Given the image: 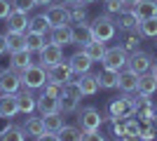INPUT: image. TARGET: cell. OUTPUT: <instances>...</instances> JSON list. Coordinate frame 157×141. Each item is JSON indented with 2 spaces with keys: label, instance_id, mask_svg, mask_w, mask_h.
<instances>
[{
  "label": "cell",
  "instance_id": "6da1fadb",
  "mask_svg": "<svg viewBox=\"0 0 157 141\" xmlns=\"http://www.w3.org/2000/svg\"><path fill=\"white\" fill-rule=\"evenodd\" d=\"M136 113V104H134V96L124 94V96H117V99L110 101L108 106V120L115 122V120H127Z\"/></svg>",
  "mask_w": 157,
  "mask_h": 141
},
{
  "label": "cell",
  "instance_id": "7a4b0ae2",
  "mask_svg": "<svg viewBox=\"0 0 157 141\" xmlns=\"http://www.w3.org/2000/svg\"><path fill=\"white\" fill-rule=\"evenodd\" d=\"M92 38L94 40H101V42H108L115 38V31H117V24H115V19H110L108 14H101V17H96L94 19L92 26Z\"/></svg>",
  "mask_w": 157,
  "mask_h": 141
},
{
  "label": "cell",
  "instance_id": "3957f363",
  "mask_svg": "<svg viewBox=\"0 0 157 141\" xmlns=\"http://www.w3.org/2000/svg\"><path fill=\"white\" fill-rule=\"evenodd\" d=\"M47 82V68L40 64V66H28L24 73H21V87H28V89H42Z\"/></svg>",
  "mask_w": 157,
  "mask_h": 141
},
{
  "label": "cell",
  "instance_id": "277c9868",
  "mask_svg": "<svg viewBox=\"0 0 157 141\" xmlns=\"http://www.w3.org/2000/svg\"><path fill=\"white\" fill-rule=\"evenodd\" d=\"M103 115L98 113L94 106H87L82 108V111H78V127L82 129V132H94V129H98L101 125H103Z\"/></svg>",
  "mask_w": 157,
  "mask_h": 141
},
{
  "label": "cell",
  "instance_id": "5b68a950",
  "mask_svg": "<svg viewBox=\"0 0 157 141\" xmlns=\"http://www.w3.org/2000/svg\"><path fill=\"white\" fill-rule=\"evenodd\" d=\"M103 68H110V71H122V68L127 66V61H129V57H127V49L122 45H115V47H108L103 54Z\"/></svg>",
  "mask_w": 157,
  "mask_h": 141
},
{
  "label": "cell",
  "instance_id": "8992f818",
  "mask_svg": "<svg viewBox=\"0 0 157 141\" xmlns=\"http://www.w3.org/2000/svg\"><path fill=\"white\" fill-rule=\"evenodd\" d=\"M127 68L129 71H134L136 75H143L148 73L152 68V57L148 52H141V49H136V52H131L129 61H127Z\"/></svg>",
  "mask_w": 157,
  "mask_h": 141
},
{
  "label": "cell",
  "instance_id": "52a82bcc",
  "mask_svg": "<svg viewBox=\"0 0 157 141\" xmlns=\"http://www.w3.org/2000/svg\"><path fill=\"white\" fill-rule=\"evenodd\" d=\"M21 89V75L14 71V68H5L0 71V92L7 94H17Z\"/></svg>",
  "mask_w": 157,
  "mask_h": 141
},
{
  "label": "cell",
  "instance_id": "ba28073f",
  "mask_svg": "<svg viewBox=\"0 0 157 141\" xmlns=\"http://www.w3.org/2000/svg\"><path fill=\"white\" fill-rule=\"evenodd\" d=\"M40 64L45 68H52L56 66V64H61L63 61V52H61V47L59 45H52V42H45V47L40 49Z\"/></svg>",
  "mask_w": 157,
  "mask_h": 141
},
{
  "label": "cell",
  "instance_id": "9c48e42d",
  "mask_svg": "<svg viewBox=\"0 0 157 141\" xmlns=\"http://www.w3.org/2000/svg\"><path fill=\"white\" fill-rule=\"evenodd\" d=\"M47 80L49 82H56V85H66V82L73 80V68L68 61H61L56 66L47 68Z\"/></svg>",
  "mask_w": 157,
  "mask_h": 141
},
{
  "label": "cell",
  "instance_id": "30bf717a",
  "mask_svg": "<svg viewBox=\"0 0 157 141\" xmlns=\"http://www.w3.org/2000/svg\"><path fill=\"white\" fill-rule=\"evenodd\" d=\"M124 10H131L138 17V21H143L150 17H157V0H138L134 5H124Z\"/></svg>",
  "mask_w": 157,
  "mask_h": 141
},
{
  "label": "cell",
  "instance_id": "8fae6325",
  "mask_svg": "<svg viewBox=\"0 0 157 141\" xmlns=\"http://www.w3.org/2000/svg\"><path fill=\"white\" fill-rule=\"evenodd\" d=\"M45 19L49 24V28H56V26H63V24H71L68 21V7H61V5H49L45 12Z\"/></svg>",
  "mask_w": 157,
  "mask_h": 141
},
{
  "label": "cell",
  "instance_id": "7c38bea8",
  "mask_svg": "<svg viewBox=\"0 0 157 141\" xmlns=\"http://www.w3.org/2000/svg\"><path fill=\"white\" fill-rule=\"evenodd\" d=\"M49 42H52V45H59V47L73 45V28L68 26V24L49 28Z\"/></svg>",
  "mask_w": 157,
  "mask_h": 141
},
{
  "label": "cell",
  "instance_id": "4fadbf2b",
  "mask_svg": "<svg viewBox=\"0 0 157 141\" xmlns=\"http://www.w3.org/2000/svg\"><path fill=\"white\" fill-rule=\"evenodd\" d=\"M31 19L26 17V12H19V10H12V14L7 17V31L12 33H26Z\"/></svg>",
  "mask_w": 157,
  "mask_h": 141
},
{
  "label": "cell",
  "instance_id": "5bb4252c",
  "mask_svg": "<svg viewBox=\"0 0 157 141\" xmlns=\"http://www.w3.org/2000/svg\"><path fill=\"white\" fill-rule=\"evenodd\" d=\"M19 113V104H17V94H7L2 92L0 94V118H14V115Z\"/></svg>",
  "mask_w": 157,
  "mask_h": 141
},
{
  "label": "cell",
  "instance_id": "9a60e30c",
  "mask_svg": "<svg viewBox=\"0 0 157 141\" xmlns=\"http://www.w3.org/2000/svg\"><path fill=\"white\" fill-rule=\"evenodd\" d=\"M35 101H38V96H33V89L21 87L19 92H17V104H19V113L31 115L33 111H35Z\"/></svg>",
  "mask_w": 157,
  "mask_h": 141
},
{
  "label": "cell",
  "instance_id": "2e32d148",
  "mask_svg": "<svg viewBox=\"0 0 157 141\" xmlns=\"http://www.w3.org/2000/svg\"><path fill=\"white\" fill-rule=\"evenodd\" d=\"M35 108L40 111V115H52V113H61V104L56 96H47V94H40L38 101H35Z\"/></svg>",
  "mask_w": 157,
  "mask_h": 141
},
{
  "label": "cell",
  "instance_id": "e0dca14e",
  "mask_svg": "<svg viewBox=\"0 0 157 141\" xmlns=\"http://www.w3.org/2000/svg\"><path fill=\"white\" fill-rule=\"evenodd\" d=\"M68 64H71L73 73L82 75V73H89V68H92V64H94V61L89 59V57H87V54L82 52V49H80V52H75V54L71 57V59H68Z\"/></svg>",
  "mask_w": 157,
  "mask_h": 141
},
{
  "label": "cell",
  "instance_id": "ac0fdd59",
  "mask_svg": "<svg viewBox=\"0 0 157 141\" xmlns=\"http://www.w3.org/2000/svg\"><path fill=\"white\" fill-rule=\"evenodd\" d=\"M117 87L122 89V92L131 94V92H136L138 89V75L134 73V71H120V80H117Z\"/></svg>",
  "mask_w": 157,
  "mask_h": 141
},
{
  "label": "cell",
  "instance_id": "d6986e66",
  "mask_svg": "<svg viewBox=\"0 0 157 141\" xmlns=\"http://www.w3.org/2000/svg\"><path fill=\"white\" fill-rule=\"evenodd\" d=\"M138 94H145V96H150V94L157 92V75H152L150 71L143 75H138Z\"/></svg>",
  "mask_w": 157,
  "mask_h": 141
},
{
  "label": "cell",
  "instance_id": "ffe728a7",
  "mask_svg": "<svg viewBox=\"0 0 157 141\" xmlns=\"http://www.w3.org/2000/svg\"><path fill=\"white\" fill-rule=\"evenodd\" d=\"M105 49H108V47H105V42L94 40V38L87 42V45H82V52H85L92 61H101V59H103V54H105Z\"/></svg>",
  "mask_w": 157,
  "mask_h": 141
},
{
  "label": "cell",
  "instance_id": "44dd1931",
  "mask_svg": "<svg viewBox=\"0 0 157 141\" xmlns=\"http://www.w3.org/2000/svg\"><path fill=\"white\" fill-rule=\"evenodd\" d=\"M141 31L138 28H134V31H122V38H120V42H122V47H124L127 52H136L138 45H141Z\"/></svg>",
  "mask_w": 157,
  "mask_h": 141
},
{
  "label": "cell",
  "instance_id": "7402d4cb",
  "mask_svg": "<svg viewBox=\"0 0 157 141\" xmlns=\"http://www.w3.org/2000/svg\"><path fill=\"white\" fill-rule=\"evenodd\" d=\"M78 85H80V89H82V94L85 96H92V94H96L98 92V78L96 75H92V73H82L80 75V80H78Z\"/></svg>",
  "mask_w": 157,
  "mask_h": 141
},
{
  "label": "cell",
  "instance_id": "603a6c76",
  "mask_svg": "<svg viewBox=\"0 0 157 141\" xmlns=\"http://www.w3.org/2000/svg\"><path fill=\"white\" fill-rule=\"evenodd\" d=\"M10 54H12V68H14V71L24 73L28 66H33L31 52H28V49H19V52H10Z\"/></svg>",
  "mask_w": 157,
  "mask_h": 141
},
{
  "label": "cell",
  "instance_id": "cb8c5ba5",
  "mask_svg": "<svg viewBox=\"0 0 157 141\" xmlns=\"http://www.w3.org/2000/svg\"><path fill=\"white\" fill-rule=\"evenodd\" d=\"M96 78H98V85H101L103 89H115V87H117V80H120V71L103 68V71H101Z\"/></svg>",
  "mask_w": 157,
  "mask_h": 141
},
{
  "label": "cell",
  "instance_id": "d4e9b609",
  "mask_svg": "<svg viewBox=\"0 0 157 141\" xmlns=\"http://www.w3.org/2000/svg\"><path fill=\"white\" fill-rule=\"evenodd\" d=\"M115 24H117L122 31H134V28H138L141 21H138V17L131 12V10H124L122 14H117V21H115Z\"/></svg>",
  "mask_w": 157,
  "mask_h": 141
},
{
  "label": "cell",
  "instance_id": "484cf974",
  "mask_svg": "<svg viewBox=\"0 0 157 141\" xmlns=\"http://www.w3.org/2000/svg\"><path fill=\"white\" fill-rule=\"evenodd\" d=\"M24 132L28 136H35L38 139L40 134H45V118L40 115V118H28L26 125H24Z\"/></svg>",
  "mask_w": 157,
  "mask_h": 141
},
{
  "label": "cell",
  "instance_id": "4316f807",
  "mask_svg": "<svg viewBox=\"0 0 157 141\" xmlns=\"http://www.w3.org/2000/svg\"><path fill=\"white\" fill-rule=\"evenodd\" d=\"M92 40V28L87 24H78L73 28V45H87Z\"/></svg>",
  "mask_w": 157,
  "mask_h": 141
},
{
  "label": "cell",
  "instance_id": "83f0119b",
  "mask_svg": "<svg viewBox=\"0 0 157 141\" xmlns=\"http://www.w3.org/2000/svg\"><path fill=\"white\" fill-rule=\"evenodd\" d=\"M24 139H26V132H24V127H17V125H7L0 132V141H24Z\"/></svg>",
  "mask_w": 157,
  "mask_h": 141
},
{
  "label": "cell",
  "instance_id": "f1b7e54d",
  "mask_svg": "<svg viewBox=\"0 0 157 141\" xmlns=\"http://www.w3.org/2000/svg\"><path fill=\"white\" fill-rule=\"evenodd\" d=\"M7 49L10 52H19V49H26V33H12L7 31Z\"/></svg>",
  "mask_w": 157,
  "mask_h": 141
},
{
  "label": "cell",
  "instance_id": "f546056e",
  "mask_svg": "<svg viewBox=\"0 0 157 141\" xmlns=\"http://www.w3.org/2000/svg\"><path fill=\"white\" fill-rule=\"evenodd\" d=\"M45 47V35L42 33H33V31H26V49L28 52H40Z\"/></svg>",
  "mask_w": 157,
  "mask_h": 141
},
{
  "label": "cell",
  "instance_id": "4dcf8cb0",
  "mask_svg": "<svg viewBox=\"0 0 157 141\" xmlns=\"http://www.w3.org/2000/svg\"><path fill=\"white\" fill-rule=\"evenodd\" d=\"M68 21L75 24V26H78V24H85V21H87V10L80 5V2L68 5Z\"/></svg>",
  "mask_w": 157,
  "mask_h": 141
},
{
  "label": "cell",
  "instance_id": "1f68e13d",
  "mask_svg": "<svg viewBox=\"0 0 157 141\" xmlns=\"http://www.w3.org/2000/svg\"><path fill=\"white\" fill-rule=\"evenodd\" d=\"M42 118H45V132H54V134H59L61 129H63V118H61V113L42 115Z\"/></svg>",
  "mask_w": 157,
  "mask_h": 141
},
{
  "label": "cell",
  "instance_id": "d6a6232c",
  "mask_svg": "<svg viewBox=\"0 0 157 141\" xmlns=\"http://www.w3.org/2000/svg\"><path fill=\"white\" fill-rule=\"evenodd\" d=\"M138 31L143 38H157V17H150V19H143L138 24Z\"/></svg>",
  "mask_w": 157,
  "mask_h": 141
},
{
  "label": "cell",
  "instance_id": "836d02e7",
  "mask_svg": "<svg viewBox=\"0 0 157 141\" xmlns=\"http://www.w3.org/2000/svg\"><path fill=\"white\" fill-rule=\"evenodd\" d=\"M28 31H33V33H42V35H45L47 31H49V24H47L45 14H40V17H33L31 24H28Z\"/></svg>",
  "mask_w": 157,
  "mask_h": 141
},
{
  "label": "cell",
  "instance_id": "e575fe53",
  "mask_svg": "<svg viewBox=\"0 0 157 141\" xmlns=\"http://www.w3.org/2000/svg\"><path fill=\"white\" fill-rule=\"evenodd\" d=\"M80 136H82L80 127H71V125H63V129L59 132L61 141H80Z\"/></svg>",
  "mask_w": 157,
  "mask_h": 141
},
{
  "label": "cell",
  "instance_id": "d590c367",
  "mask_svg": "<svg viewBox=\"0 0 157 141\" xmlns=\"http://www.w3.org/2000/svg\"><path fill=\"white\" fill-rule=\"evenodd\" d=\"M61 94H68V96H73V99H82L85 94H82V89H80V85H78V80H71V82H66L63 85V92Z\"/></svg>",
  "mask_w": 157,
  "mask_h": 141
},
{
  "label": "cell",
  "instance_id": "8d00e7d4",
  "mask_svg": "<svg viewBox=\"0 0 157 141\" xmlns=\"http://www.w3.org/2000/svg\"><path fill=\"white\" fill-rule=\"evenodd\" d=\"M59 104H61V113H73V111L78 108V99H73V96H68V94H61Z\"/></svg>",
  "mask_w": 157,
  "mask_h": 141
},
{
  "label": "cell",
  "instance_id": "74e56055",
  "mask_svg": "<svg viewBox=\"0 0 157 141\" xmlns=\"http://www.w3.org/2000/svg\"><path fill=\"white\" fill-rule=\"evenodd\" d=\"M61 92H63V85H56V82H45V87H42V94H47V96H56L59 99Z\"/></svg>",
  "mask_w": 157,
  "mask_h": 141
},
{
  "label": "cell",
  "instance_id": "f35d334b",
  "mask_svg": "<svg viewBox=\"0 0 157 141\" xmlns=\"http://www.w3.org/2000/svg\"><path fill=\"white\" fill-rule=\"evenodd\" d=\"M105 12L108 14H122L124 12V0H105Z\"/></svg>",
  "mask_w": 157,
  "mask_h": 141
},
{
  "label": "cell",
  "instance_id": "ab89813d",
  "mask_svg": "<svg viewBox=\"0 0 157 141\" xmlns=\"http://www.w3.org/2000/svg\"><path fill=\"white\" fill-rule=\"evenodd\" d=\"M141 122L138 120H134V118H127V122H124V132H129V134H136L138 139H141Z\"/></svg>",
  "mask_w": 157,
  "mask_h": 141
},
{
  "label": "cell",
  "instance_id": "60d3db41",
  "mask_svg": "<svg viewBox=\"0 0 157 141\" xmlns=\"http://www.w3.org/2000/svg\"><path fill=\"white\" fill-rule=\"evenodd\" d=\"M12 5H14V10H19V12H26V14H28L33 7L38 5V2H35V0H14Z\"/></svg>",
  "mask_w": 157,
  "mask_h": 141
},
{
  "label": "cell",
  "instance_id": "b9f144b4",
  "mask_svg": "<svg viewBox=\"0 0 157 141\" xmlns=\"http://www.w3.org/2000/svg\"><path fill=\"white\" fill-rule=\"evenodd\" d=\"M152 139H157V127L150 122L148 127L141 129V141H152Z\"/></svg>",
  "mask_w": 157,
  "mask_h": 141
},
{
  "label": "cell",
  "instance_id": "7bdbcfd3",
  "mask_svg": "<svg viewBox=\"0 0 157 141\" xmlns=\"http://www.w3.org/2000/svg\"><path fill=\"white\" fill-rule=\"evenodd\" d=\"M80 141H105V136L101 134L98 129H94V132H82Z\"/></svg>",
  "mask_w": 157,
  "mask_h": 141
},
{
  "label": "cell",
  "instance_id": "ee69618b",
  "mask_svg": "<svg viewBox=\"0 0 157 141\" xmlns=\"http://www.w3.org/2000/svg\"><path fill=\"white\" fill-rule=\"evenodd\" d=\"M12 10H14V5L10 0H0V19H7L12 14Z\"/></svg>",
  "mask_w": 157,
  "mask_h": 141
},
{
  "label": "cell",
  "instance_id": "f6af8a7d",
  "mask_svg": "<svg viewBox=\"0 0 157 141\" xmlns=\"http://www.w3.org/2000/svg\"><path fill=\"white\" fill-rule=\"evenodd\" d=\"M35 141H61L59 134H54V132H45V134H40Z\"/></svg>",
  "mask_w": 157,
  "mask_h": 141
},
{
  "label": "cell",
  "instance_id": "bcb514c9",
  "mask_svg": "<svg viewBox=\"0 0 157 141\" xmlns=\"http://www.w3.org/2000/svg\"><path fill=\"white\" fill-rule=\"evenodd\" d=\"M5 52H10V49H7V35L0 33V57H2Z\"/></svg>",
  "mask_w": 157,
  "mask_h": 141
},
{
  "label": "cell",
  "instance_id": "7dc6e473",
  "mask_svg": "<svg viewBox=\"0 0 157 141\" xmlns=\"http://www.w3.org/2000/svg\"><path fill=\"white\" fill-rule=\"evenodd\" d=\"M120 141H141L136 134H129V132H124V134L120 136Z\"/></svg>",
  "mask_w": 157,
  "mask_h": 141
},
{
  "label": "cell",
  "instance_id": "c3c4849f",
  "mask_svg": "<svg viewBox=\"0 0 157 141\" xmlns=\"http://www.w3.org/2000/svg\"><path fill=\"white\" fill-rule=\"evenodd\" d=\"M38 5H52V0H35Z\"/></svg>",
  "mask_w": 157,
  "mask_h": 141
},
{
  "label": "cell",
  "instance_id": "681fc988",
  "mask_svg": "<svg viewBox=\"0 0 157 141\" xmlns=\"http://www.w3.org/2000/svg\"><path fill=\"white\" fill-rule=\"evenodd\" d=\"M150 73H152V75H157V61H155V64H152V68H150Z\"/></svg>",
  "mask_w": 157,
  "mask_h": 141
},
{
  "label": "cell",
  "instance_id": "f907efd6",
  "mask_svg": "<svg viewBox=\"0 0 157 141\" xmlns=\"http://www.w3.org/2000/svg\"><path fill=\"white\" fill-rule=\"evenodd\" d=\"M61 2H68V5H75V2H80V0H61Z\"/></svg>",
  "mask_w": 157,
  "mask_h": 141
},
{
  "label": "cell",
  "instance_id": "816d5d0a",
  "mask_svg": "<svg viewBox=\"0 0 157 141\" xmlns=\"http://www.w3.org/2000/svg\"><path fill=\"white\" fill-rule=\"evenodd\" d=\"M80 2H85V5H92V2H96V0H80Z\"/></svg>",
  "mask_w": 157,
  "mask_h": 141
},
{
  "label": "cell",
  "instance_id": "f5cc1de1",
  "mask_svg": "<svg viewBox=\"0 0 157 141\" xmlns=\"http://www.w3.org/2000/svg\"><path fill=\"white\" fill-rule=\"evenodd\" d=\"M134 2H138V0H124V5H134Z\"/></svg>",
  "mask_w": 157,
  "mask_h": 141
},
{
  "label": "cell",
  "instance_id": "db71d44e",
  "mask_svg": "<svg viewBox=\"0 0 157 141\" xmlns=\"http://www.w3.org/2000/svg\"><path fill=\"white\" fill-rule=\"evenodd\" d=\"M152 125L157 127V111H155V118H152Z\"/></svg>",
  "mask_w": 157,
  "mask_h": 141
}]
</instances>
